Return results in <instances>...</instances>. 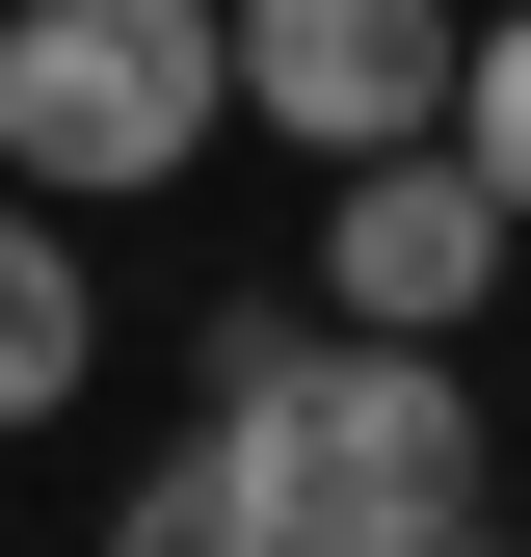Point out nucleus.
<instances>
[{
  "instance_id": "nucleus-1",
  "label": "nucleus",
  "mask_w": 531,
  "mask_h": 557,
  "mask_svg": "<svg viewBox=\"0 0 531 557\" xmlns=\"http://www.w3.org/2000/svg\"><path fill=\"white\" fill-rule=\"evenodd\" d=\"M213 398H239V451H266V505H293V557L479 505V372H452V345H398V319L239 293V319H213Z\"/></svg>"
},
{
  "instance_id": "nucleus-2",
  "label": "nucleus",
  "mask_w": 531,
  "mask_h": 557,
  "mask_svg": "<svg viewBox=\"0 0 531 557\" xmlns=\"http://www.w3.org/2000/svg\"><path fill=\"white\" fill-rule=\"evenodd\" d=\"M239 133V0H0V186L160 213Z\"/></svg>"
},
{
  "instance_id": "nucleus-3",
  "label": "nucleus",
  "mask_w": 531,
  "mask_h": 557,
  "mask_svg": "<svg viewBox=\"0 0 531 557\" xmlns=\"http://www.w3.org/2000/svg\"><path fill=\"white\" fill-rule=\"evenodd\" d=\"M505 186H479V133H398V160H319V319H398V345H479L505 293Z\"/></svg>"
},
{
  "instance_id": "nucleus-4",
  "label": "nucleus",
  "mask_w": 531,
  "mask_h": 557,
  "mask_svg": "<svg viewBox=\"0 0 531 557\" xmlns=\"http://www.w3.org/2000/svg\"><path fill=\"white\" fill-rule=\"evenodd\" d=\"M452 81H479L452 0H239V133H293V160H398V133H452Z\"/></svg>"
},
{
  "instance_id": "nucleus-5",
  "label": "nucleus",
  "mask_w": 531,
  "mask_h": 557,
  "mask_svg": "<svg viewBox=\"0 0 531 557\" xmlns=\"http://www.w3.org/2000/svg\"><path fill=\"white\" fill-rule=\"evenodd\" d=\"M81 372H107V265L53 186H0V425H81Z\"/></svg>"
},
{
  "instance_id": "nucleus-6",
  "label": "nucleus",
  "mask_w": 531,
  "mask_h": 557,
  "mask_svg": "<svg viewBox=\"0 0 531 557\" xmlns=\"http://www.w3.org/2000/svg\"><path fill=\"white\" fill-rule=\"evenodd\" d=\"M107 557H293V505H266V451H239V398L213 425H160L107 478Z\"/></svg>"
},
{
  "instance_id": "nucleus-7",
  "label": "nucleus",
  "mask_w": 531,
  "mask_h": 557,
  "mask_svg": "<svg viewBox=\"0 0 531 557\" xmlns=\"http://www.w3.org/2000/svg\"><path fill=\"white\" fill-rule=\"evenodd\" d=\"M452 133H479V186H505V213H531V0H505V27H479V81H452Z\"/></svg>"
},
{
  "instance_id": "nucleus-8",
  "label": "nucleus",
  "mask_w": 531,
  "mask_h": 557,
  "mask_svg": "<svg viewBox=\"0 0 531 557\" xmlns=\"http://www.w3.org/2000/svg\"><path fill=\"white\" fill-rule=\"evenodd\" d=\"M346 557H505V505H425V531H346Z\"/></svg>"
}]
</instances>
